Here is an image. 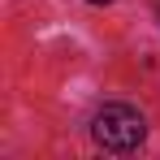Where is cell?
I'll use <instances>...</instances> for the list:
<instances>
[{"label":"cell","instance_id":"1","mask_svg":"<svg viewBox=\"0 0 160 160\" xmlns=\"http://www.w3.org/2000/svg\"><path fill=\"white\" fill-rule=\"evenodd\" d=\"M91 134H95V143H100L104 152H134V147L147 138V121H143V112L130 108V104H108V108L95 112Z\"/></svg>","mask_w":160,"mask_h":160},{"label":"cell","instance_id":"2","mask_svg":"<svg viewBox=\"0 0 160 160\" xmlns=\"http://www.w3.org/2000/svg\"><path fill=\"white\" fill-rule=\"evenodd\" d=\"M87 4H112V0H87Z\"/></svg>","mask_w":160,"mask_h":160}]
</instances>
